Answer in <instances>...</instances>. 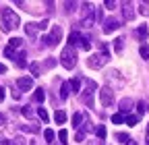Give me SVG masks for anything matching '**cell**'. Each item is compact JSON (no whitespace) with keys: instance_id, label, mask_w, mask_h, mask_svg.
I'll list each match as a JSON object with an SVG mask.
<instances>
[{"instance_id":"cell-44","label":"cell","mask_w":149,"mask_h":145,"mask_svg":"<svg viewBox=\"0 0 149 145\" xmlns=\"http://www.w3.org/2000/svg\"><path fill=\"white\" fill-rule=\"evenodd\" d=\"M126 145H139V143H137V141H135V139H130V141H128V143H126Z\"/></svg>"},{"instance_id":"cell-37","label":"cell","mask_w":149,"mask_h":145,"mask_svg":"<svg viewBox=\"0 0 149 145\" xmlns=\"http://www.w3.org/2000/svg\"><path fill=\"white\" fill-rule=\"evenodd\" d=\"M85 139V131H77V135H74V141H83Z\"/></svg>"},{"instance_id":"cell-14","label":"cell","mask_w":149,"mask_h":145,"mask_svg":"<svg viewBox=\"0 0 149 145\" xmlns=\"http://www.w3.org/2000/svg\"><path fill=\"white\" fill-rule=\"evenodd\" d=\"M68 93H70V83H66V81H64V83H62V87H60V98H62V100H66V98H68Z\"/></svg>"},{"instance_id":"cell-41","label":"cell","mask_w":149,"mask_h":145,"mask_svg":"<svg viewBox=\"0 0 149 145\" xmlns=\"http://www.w3.org/2000/svg\"><path fill=\"white\" fill-rule=\"evenodd\" d=\"M64 6H66V10H72V6H74V2H64Z\"/></svg>"},{"instance_id":"cell-32","label":"cell","mask_w":149,"mask_h":145,"mask_svg":"<svg viewBox=\"0 0 149 145\" xmlns=\"http://www.w3.org/2000/svg\"><path fill=\"white\" fill-rule=\"evenodd\" d=\"M139 52H141V56H143V58H149V46H141Z\"/></svg>"},{"instance_id":"cell-27","label":"cell","mask_w":149,"mask_h":145,"mask_svg":"<svg viewBox=\"0 0 149 145\" xmlns=\"http://www.w3.org/2000/svg\"><path fill=\"white\" fill-rule=\"evenodd\" d=\"M120 106H122V108H120L122 112H128V110H130V100H122Z\"/></svg>"},{"instance_id":"cell-8","label":"cell","mask_w":149,"mask_h":145,"mask_svg":"<svg viewBox=\"0 0 149 145\" xmlns=\"http://www.w3.org/2000/svg\"><path fill=\"white\" fill-rule=\"evenodd\" d=\"M120 25L118 21L114 19V17H110V19H106V25H104V33H112V31H116Z\"/></svg>"},{"instance_id":"cell-45","label":"cell","mask_w":149,"mask_h":145,"mask_svg":"<svg viewBox=\"0 0 149 145\" xmlns=\"http://www.w3.org/2000/svg\"><path fill=\"white\" fill-rule=\"evenodd\" d=\"M4 120H6V118H4V114H0V124H4Z\"/></svg>"},{"instance_id":"cell-36","label":"cell","mask_w":149,"mask_h":145,"mask_svg":"<svg viewBox=\"0 0 149 145\" xmlns=\"http://www.w3.org/2000/svg\"><path fill=\"white\" fill-rule=\"evenodd\" d=\"M137 108H139V112H141V114H143L145 110H149V108H147V104H145V102H139V104H137Z\"/></svg>"},{"instance_id":"cell-40","label":"cell","mask_w":149,"mask_h":145,"mask_svg":"<svg viewBox=\"0 0 149 145\" xmlns=\"http://www.w3.org/2000/svg\"><path fill=\"white\" fill-rule=\"evenodd\" d=\"M46 27H48V19H46V21H42L40 25H37V29H46Z\"/></svg>"},{"instance_id":"cell-22","label":"cell","mask_w":149,"mask_h":145,"mask_svg":"<svg viewBox=\"0 0 149 145\" xmlns=\"http://www.w3.org/2000/svg\"><path fill=\"white\" fill-rule=\"evenodd\" d=\"M29 70L33 72L35 77H40V64H37V62H31V64H29Z\"/></svg>"},{"instance_id":"cell-24","label":"cell","mask_w":149,"mask_h":145,"mask_svg":"<svg viewBox=\"0 0 149 145\" xmlns=\"http://www.w3.org/2000/svg\"><path fill=\"white\" fill-rule=\"evenodd\" d=\"M137 122H139V116H133V114L126 116V124H128V126H135Z\"/></svg>"},{"instance_id":"cell-7","label":"cell","mask_w":149,"mask_h":145,"mask_svg":"<svg viewBox=\"0 0 149 145\" xmlns=\"http://www.w3.org/2000/svg\"><path fill=\"white\" fill-rule=\"evenodd\" d=\"M17 87L21 89V91H29V89L33 87V79H29V77H21V79H17Z\"/></svg>"},{"instance_id":"cell-34","label":"cell","mask_w":149,"mask_h":145,"mask_svg":"<svg viewBox=\"0 0 149 145\" xmlns=\"http://www.w3.org/2000/svg\"><path fill=\"white\" fill-rule=\"evenodd\" d=\"M81 46H83V50H91V44L87 38H81Z\"/></svg>"},{"instance_id":"cell-26","label":"cell","mask_w":149,"mask_h":145,"mask_svg":"<svg viewBox=\"0 0 149 145\" xmlns=\"http://www.w3.org/2000/svg\"><path fill=\"white\" fill-rule=\"evenodd\" d=\"M4 56H6V58H15L17 54H15V50H13L10 46H6V48H4Z\"/></svg>"},{"instance_id":"cell-39","label":"cell","mask_w":149,"mask_h":145,"mask_svg":"<svg viewBox=\"0 0 149 145\" xmlns=\"http://www.w3.org/2000/svg\"><path fill=\"white\" fill-rule=\"evenodd\" d=\"M4 96H6V89H4V87H0V102L4 100Z\"/></svg>"},{"instance_id":"cell-19","label":"cell","mask_w":149,"mask_h":145,"mask_svg":"<svg viewBox=\"0 0 149 145\" xmlns=\"http://www.w3.org/2000/svg\"><path fill=\"white\" fill-rule=\"evenodd\" d=\"M70 89L72 91H81V79H72L70 81Z\"/></svg>"},{"instance_id":"cell-1","label":"cell","mask_w":149,"mask_h":145,"mask_svg":"<svg viewBox=\"0 0 149 145\" xmlns=\"http://www.w3.org/2000/svg\"><path fill=\"white\" fill-rule=\"evenodd\" d=\"M0 15H2V29L4 31H13L19 27V17L10 10V8H2L0 10Z\"/></svg>"},{"instance_id":"cell-46","label":"cell","mask_w":149,"mask_h":145,"mask_svg":"<svg viewBox=\"0 0 149 145\" xmlns=\"http://www.w3.org/2000/svg\"><path fill=\"white\" fill-rule=\"evenodd\" d=\"M147 137H149V124H147Z\"/></svg>"},{"instance_id":"cell-13","label":"cell","mask_w":149,"mask_h":145,"mask_svg":"<svg viewBox=\"0 0 149 145\" xmlns=\"http://www.w3.org/2000/svg\"><path fill=\"white\" fill-rule=\"evenodd\" d=\"M54 120L58 122V124H64V122H66V114H64V110H56V114H54Z\"/></svg>"},{"instance_id":"cell-33","label":"cell","mask_w":149,"mask_h":145,"mask_svg":"<svg viewBox=\"0 0 149 145\" xmlns=\"http://www.w3.org/2000/svg\"><path fill=\"white\" fill-rule=\"evenodd\" d=\"M10 145H27V141L23 139V137H17V139H13V143Z\"/></svg>"},{"instance_id":"cell-28","label":"cell","mask_w":149,"mask_h":145,"mask_svg":"<svg viewBox=\"0 0 149 145\" xmlns=\"http://www.w3.org/2000/svg\"><path fill=\"white\" fill-rule=\"evenodd\" d=\"M23 129L25 131H31V133H40V126H37V124H25Z\"/></svg>"},{"instance_id":"cell-30","label":"cell","mask_w":149,"mask_h":145,"mask_svg":"<svg viewBox=\"0 0 149 145\" xmlns=\"http://www.w3.org/2000/svg\"><path fill=\"white\" fill-rule=\"evenodd\" d=\"M58 139H60V143H62V145H64V143H66V139H68V133H66V131H64V129H62V131H60V133H58Z\"/></svg>"},{"instance_id":"cell-17","label":"cell","mask_w":149,"mask_h":145,"mask_svg":"<svg viewBox=\"0 0 149 145\" xmlns=\"http://www.w3.org/2000/svg\"><path fill=\"white\" fill-rule=\"evenodd\" d=\"M8 46H10L13 50H17V48H21V46H23V40H21V38H13V40L8 42Z\"/></svg>"},{"instance_id":"cell-29","label":"cell","mask_w":149,"mask_h":145,"mask_svg":"<svg viewBox=\"0 0 149 145\" xmlns=\"http://www.w3.org/2000/svg\"><path fill=\"white\" fill-rule=\"evenodd\" d=\"M112 122H114V124H122L124 122V116L122 114H114V116H112Z\"/></svg>"},{"instance_id":"cell-15","label":"cell","mask_w":149,"mask_h":145,"mask_svg":"<svg viewBox=\"0 0 149 145\" xmlns=\"http://www.w3.org/2000/svg\"><path fill=\"white\" fill-rule=\"evenodd\" d=\"M25 31H27L29 38H35V33H37V25H35V23H27V25H25Z\"/></svg>"},{"instance_id":"cell-38","label":"cell","mask_w":149,"mask_h":145,"mask_svg":"<svg viewBox=\"0 0 149 145\" xmlns=\"http://www.w3.org/2000/svg\"><path fill=\"white\" fill-rule=\"evenodd\" d=\"M54 64H56V60H54V58H48V60H46V66H48V68H52Z\"/></svg>"},{"instance_id":"cell-21","label":"cell","mask_w":149,"mask_h":145,"mask_svg":"<svg viewBox=\"0 0 149 145\" xmlns=\"http://www.w3.org/2000/svg\"><path fill=\"white\" fill-rule=\"evenodd\" d=\"M44 137H46V141H48V143H52L56 135H54V131H52V129H46V131H44Z\"/></svg>"},{"instance_id":"cell-9","label":"cell","mask_w":149,"mask_h":145,"mask_svg":"<svg viewBox=\"0 0 149 145\" xmlns=\"http://www.w3.org/2000/svg\"><path fill=\"white\" fill-rule=\"evenodd\" d=\"M124 19L126 21L135 19V10H133V4H130V2H124Z\"/></svg>"},{"instance_id":"cell-18","label":"cell","mask_w":149,"mask_h":145,"mask_svg":"<svg viewBox=\"0 0 149 145\" xmlns=\"http://www.w3.org/2000/svg\"><path fill=\"white\" fill-rule=\"evenodd\" d=\"M81 122H83V114H81V112H77V114L72 116V126H77V129H79Z\"/></svg>"},{"instance_id":"cell-2","label":"cell","mask_w":149,"mask_h":145,"mask_svg":"<svg viewBox=\"0 0 149 145\" xmlns=\"http://www.w3.org/2000/svg\"><path fill=\"white\" fill-rule=\"evenodd\" d=\"M60 62L64 68H74V64H77V52H74V48L66 46L60 54Z\"/></svg>"},{"instance_id":"cell-31","label":"cell","mask_w":149,"mask_h":145,"mask_svg":"<svg viewBox=\"0 0 149 145\" xmlns=\"http://www.w3.org/2000/svg\"><path fill=\"white\" fill-rule=\"evenodd\" d=\"M21 112H23V116H25V118H31V116H33V110H31L29 106H25V108H23Z\"/></svg>"},{"instance_id":"cell-10","label":"cell","mask_w":149,"mask_h":145,"mask_svg":"<svg viewBox=\"0 0 149 145\" xmlns=\"http://www.w3.org/2000/svg\"><path fill=\"white\" fill-rule=\"evenodd\" d=\"M81 38H83V35H81V33H79V31H72V33H70V35H68V46H70V48H72V46H74V44H79V42H81Z\"/></svg>"},{"instance_id":"cell-12","label":"cell","mask_w":149,"mask_h":145,"mask_svg":"<svg viewBox=\"0 0 149 145\" xmlns=\"http://www.w3.org/2000/svg\"><path fill=\"white\" fill-rule=\"evenodd\" d=\"M15 62H17V66H27V60H25V52H19L17 56H15Z\"/></svg>"},{"instance_id":"cell-43","label":"cell","mask_w":149,"mask_h":145,"mask_svg":"<svg viewBox=\"0 0 149 145\" xmlns=\"http://www.w3.org/2000/svg\"><path fill=\"white\" fill-rule=\"evenodd\" d=\"M0 145H10V143H8L6 139H0Z\"/></svg>"},{"instance_id":"cell-20","label":"cell","mask_w":149,"mask_h":145,"mask_svg":"<svg viewBox=\"0 0 149 145\" xmlns=\"http://www.w3.org/2000/svg\"><path fill=\"white\" fill-rule=\"evenodd\" d=\"M37 116H40L44 122H48V120H50V116H48V112L44 110V108H37Z\"/></svg>"},{"instance_id":"cell-4","label":"cell","mask_w":149,"mask_h":145,"mask_svg":"<svg viewBox=\"0 0 149 145\" xmlns=\"http://www.w3.org/2000/svg\"><path fill=\"white\" fill-rule=\"evenodd\" d=\"M60 38H62V27H60V25H54L52 31H50V35H46V38H44V44L56 46V44L60 42Z\"/></svg>"},{"instance_id":"cell-5","label":"cell","mask_w":149,"mask_h":145,"mask_svg":"<svg viewBox=\"0 0 149 145\" xmlns=\"http://www.w3.org/2000/svg\"><path fill=\"white\" fill-rule=\"evenodd\" d=\"M100 100H102V106L110 108L112 104H114V91H112L110 87H102V91H100Z\"/></svg>"},{"instance_id":"cell-11","label":"cell","mask_w":149,"mask_h":145,"mask_svg":"<svg viewBox=\"0 0 149 145\" xmlns=\"http://www.w3.org/2000/svg\"><path fill=\"white\" fill-rule=\"evenodd\" d=\"M147 35H149L147 25H139V29H137V38H139L141 42H145V40H147Z\"/></svg>"},{"instance_id":"cell-35","label":"cell","mask_w":149,"mask_h":145,"mask_svg":"<svg viewBox=\"0 0 149 145\" xmlns=\"http://www.w3.org/2000/svg\"><path fill=\"white\" fill-rule=\"evenodd\" d=\"M114 50H116V52H122V40H120V38L114 40Z\"/></svg>"},{"instance_id":"cell-47","label":"cell","mask_w":149,"mask_h":145,"mask_svg":"<svg viewBox=\"0 0 149 145\" xmlns=\"http://www.w3.org/2000/svg\"><path fill=\"white\" fill-rule=\"evenodd\" d=\"M147 145H149V137H147Z\"/></svg>"},{"instance_id":"cell-6","label":"cell","mask_w":149,"mask_h":145,"mask_svg":"<svg viewBox=\"0 0 149 145\" xmlns=\"http://www.w3.org/2000/svg\"><path fill=\"white\" fill-rule=\"evenodd\" d=\"M106 62H108V52L95 54V56H91V58H89V66H91V68H102Z\"/></svg>"},{"instance_id":"cell-25","label":"cell","mask_w":149,"mask_h":145,"mask_svg":"<svg viewBox=\"0 0 149 145\" xmlns=\"http://www.w3.org/2000/svg\"><path fill=\"white\" fill-rule=\"evenodd\" d=\"M95 135L104 141V139H106V126H97V129H95Z\"/></svg>"},{"instance_id":"cell-42","label":"cell","mask_w":149,"mask_h":145,"mask_svg":"<svg viewBox=\"0 0 149 145\" xmlns=\"http://www.w3.org/2000/svg\"><path fill=\"white\" fill-rule=\"evenodd\" d=\"M4 72H6V66H4L2 62H0V75H4Z\"/></svg>"},{"instance_id":"cell-16","label":"cell","mask_w":149,"mask_h":145,"mask_svg":"<svg viewBox=\"0 0 149 145\" xmlns=\"http://www.w3.org/2000/svg\"><path fill=\"white\" fill-rule=\"evenodd\" d=\"M33 100H35L37 104H42V102L46 100V93H44V89H35V93H33Z\"/></svg>"},{"instance_id":"cell-3","label":"cell","mask_w":149,"mask_h":145,"mask_svg":"<svg viewBox=\"0 0 149 145\" xmlns=\"http://www.w3.org/2000/svg\"><path fill=\"white\" fill-rule=\"evenodd\" d=\"M85 85H87V89H85V91H83V96H81V100L89 106V108H93V91H95V89H97V85L95 83H93L91 79H87L85 81Z\"/></svg>"},{"instance_id":"cell-23","label":"cell","mask_w":149,"mask_h":145,"mask_svg":"<svg viewBox=\"0 0 149 145\" xmlns=\"http://www.w3.org/2000/svg\"><path fill=\"white\" fill-rule=\"evenodd\" d=\"M116 141H120V143H128L130 139H128L126 133H116Z\"/></svg>"}]
</instances>
